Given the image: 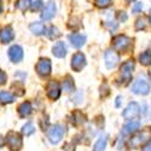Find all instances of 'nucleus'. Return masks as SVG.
I'll list each match as a JSON object with an SVG mask.
<instances>
[{"label": "nucleus", "instance_id": "obj_1", "mask_svg": "<svg viewBox=\"0 0 151 151\" xmlns=\"http://www.w3.org/2000/svg\"><path fill=\"white\" fill-rule=\"evenodd\" d=\"M150 83L144 78H138L132 85V92L138 96H146L150 93Z\"/></svg>", "mask_w": 151, "mask_h": 151}, {"label": "nucleus", "instance_id": "obj_2", "mask_svg": "<svg viewBox=\"0 0 151 151\" xmlns=\"http://www.w3.org/2000/svg\"><path fill=\"white\" fill-rule=\"evenodd\" d=\"M134 62L132 59L124 62L123 64L121 65V69H120V75H121V81H123V83H128L131 80H132V74H133V70H134Z\"/></svg>", "mask_w": 151, "mask_h": 151}, {"label": "nucleus", "instance_id": "obj_3", "mask_svg": "<svg viewBox=\"0 0 151 151\" xmlns=\"http://www.w3.org/2000/svg\"><path fill=\"white\" fill-rule=\"evenodd\" d=\"M65 133V128L63 127L62 124H55L51 127V129H50L48 132V140L51 144L56 145L58 144L60 140H62V138L63 135H64Z\"/></svg>", "mask_w": 151, "mask_h": 151}, {"label": "nucleus", "instance_id": "obj_4", "mask_svg": "<svg viewBox=\"0 0 151 151\" xmlns=\"http://www.w3.org/2000/svg\"><path fill=\"white\" fill-rule=\"evenodd\" d=\"M6 143H7V145H9L11 151H18L23 145V140H22L21 135L18 133L14 132V131H11V132L7 133Z\"/></svg>", "mask_w": 151, "mask_h": 151}, {"label": "nucleus", "instance_id": "obj_5", "mask_svg": "<svg viewBox=\"0 0 151 151\" xmlns=\"http://www.w3.org/2000/svg\"><path fill=\"white\" fill-rule=\"evenodd\" d=\"M36 69V73L40 75V76L45 78V76H48L50 74L52 71V64H51V60L47 59V58H41L35 67Z\"/></svg>", "mask_w": 151, "mask_h": 151}, {"label": "nucleus", "instance_id": "obj_6", "mask_svg": "<svg viewBox=\"0 0 151 151\" xmlns=\"http://www.w3.org/2000/svg\"><path fill=\"white\" fill-rule=\"evenodd\" d=\"M139 115H140V106L135 102H131L122 112V116L126 120H133V119L138 117Z\"/></svg>", "mask_w": 151, "mask_h": 151}, {"label": "nucleus", "instance_id": "obj_7", "mask_svg": "<svg viewBox=\"0 0 151 151\" xmlns=\"http://www.w3.org/2000/svg\"><path fill=\"white\" fill-rule=\"evenodd\" d=\"M131 45V39L126 35H117L112 39V46L117 51H126Z\"/></svg>", "mask_w": 151, "mask_h": 151}, {"label": "nucleus", "instance_id": "obj_8", "mask_svg": "<svg viewBox=\"0 0 151 151\" xmlns=\"http://www.w3.org/2000/svg\"><path fill=\"white\" fill-rule=\"evenodd\" d=\"M86 65V57L82 52H76L71 58V68L75 71H81Z\"/></svg>", "mask_w": 151, "mask_h": 151}, {"label": "nucleus", "instance_id": "obj_9", "mask_svg": "<svg viewBox=\"0 0 151 151\" xmlns=\"http://www.w3.org/2000/svg\"><path fill=\"white\" fill-rule=\"evenodd\" d=\"M9 58L11 62L14 63H19L22 59H23V48L19 46V45H14L9 48Z\"/></svg>", "mask_w": 151, "mask_h": 151}, {"label": "nucleus", "instance_id": "obj_10", "mask_svg": "<svg viewBox=\"0 0 151 151\" xmlns=\"http://www.w3.org/2000/svg\"><path fill=\"white\" fill-rule=\"evenodd\" d=\"M119 63V55L112 51V50H108L105 52V65H106V69L111 70L114 69Z\"/></svg>", "mask_w": 151, "mask_h": 151}, {"label": "nucleus", "instance_id": "obj_11", "mask_svg": "<svg viewBox=\"0 0 151 151\" xmlns=\"http://www.w3.org/2000/svg\"><path fill=\"white\" fill-rule=\"evenodd\" d=\"M55 15H56V4H55V1H52V0H50L42 10L41 18L44 21H50L55 17Z\"/></svg>", "mask_w": 151, "mask_h": 151}, {"label": "nucleus", "instance_id": "obj_12", "mask_svg": "<svg viewBox=\"0 0 151 151\" xmlns=\"http://www.w3.org/2000/svg\"><path fill=\"white\" fill-rule=\"evenodd\" d=\"M15 39V33L11 27H4L0 29V41L3 44H9Z\"/></svg>", "mask_w": 151, "mask_h": 151}, {"label": "nucleus", "instance_id": "obj_13", "mask_svg": "<svg viewBox=\"0 0 151 151\" xmlns=\"http://www.w3.org/2000/svg\"><path fill=\"white\" fill-rule=\"evenodd\" d=\"M52 53L57 58H64L67 56V45L64 41H57L52 47Z\"/></svg>", "mask_w": 151, "mask_h": 151}, {"label": "nucleus", "instance_id": "obj_14", "mask_svg": "<svg viewBox=\"0 0 151 151\" xmlns=\"http://www.w3.org/2000/svg\"><path fill=\"white\" fill-rule=\"evenodd\" d=\"M47 96L51 99H53V100L59 98V96H60V87H59V85L56 81H51L48 83V86H47Z\"/></svg>", "mask_w": 151, "mask_h": 151}, {"label": "nucleus", "instance_id": "obj_15", "mask_svg": "<svg viewBox=\"0 0 151 151\" xmlns=\"http://www.w3.org/2000/svg\"><path fill=\"white\" fill-rule=\"evenodd\" d=\"M69 41H70V44H71L74 47L80 48V47H82V46L86 44V36L82 35V34L74 33V34H70V35H69Z\"/></svg>", "mask_w": 151, "mask_h": 151}, {"label": "nucleus", "instance_id": "obj_16", "mask_svg": "<svg viewBox=\"0 0 151 151\" xmlns=\"http://www.w3.org/2000/svg\"><path fill=\"white\" fill-rule=\"evenodd\" d=\"M140 127V123L138 121H129L128 123H126L122 128L123 134H132L134 132H137Z\"/></svg>", "mask_w": 151, "mask_h": 151}, {"label": "nucleus", "instance_id": "obj_17", "mask_svg": "<svg viewBox=\"0 0 151 151\" xmlns=\"http://www.w3.org/2000/svg\"><path fill=\"white\" fill-rule=\"evenodd\" d=\"M29 29L35 35H42V34L46 33V27H45V24L41 23V22H34V23H32L29 26Z\"/></svg>", "mask_w": 151, "mask_h": 151}, {"label": "nucleus", "instance_id": "obj_18", "mask_svg": "<svg viewBox=\"0 0 151 151\" xmlns=\"http://www.w3.org/2000/svg\"><path fill=\"white\" fill-rule=\"evenodd\" d=\"M106 144H108V135H100L94 143L92 151H105Z\"/></svg>", "mask_w": 151, "mask_h": 151}, {"label": "nucleus", "instance_id": "obj_19", "mask_svg": "<svg viewBox=\"0 0 151 151\" xmlns=\"http://www.w3.org/2000/svg\"><path fill=\"white\" fill-rule=\"evenodd\" d=\"M18 114L21 117H26L32 114V104L29 102H23L18 106Z\"/></svg>", "mask_w": 151, "mask_h": 151}, {"label": "nucleus", "instance_id": "obj_20", "mask_svg": "<svg viewBox=\"0 0 151 151\" xmlns=\"http://www.w3.org/2000/svg\"><path fill=\"white\" fill-rule=\"evenodd\" d=\"M146 139H147L146 134H145V133H142V134H138V135L133 137L132 139H131V142H129V144H131V146H133V147H138V146H140Z\"/></svg>", "mask_w": 151, "mask_h": 151}, {"label": "nucleus", "instance_id": "obj_21", "mask_svg": "<svg viewBox=\"0 0 151 151\" xmlns=\"http://www.w3.org/2000/svg\"><path fill=\"white\" fill-rule=\"evenodd\" d=\"M12 102H15V96H12L10 92L6 91H0V103L10 104Z\"/></svg>", "mask_w": 151, "mask_h": 151}, {"label": "nucleus", "instance_id": "obj_22", "mask_svg": "<svg viewBox=\"0 0 151 151\" xmlns=\"http://www.w3.org/2000/svg\"><path fill=\"white\" fill-rule=\"evenodd\" d=\"M139 62L143 65H151V51H144L139 56Z\"/></svg>", "mask_w": 151, "mask_h": 151}, {"label": "nucleus", "instance_id": "obj_23", "mask_svg": "<svg viewBox=\"0 0 151 151\" xmlns=\"http://www.w3.org/2000/svg\"><path fill=\"white\" fill-rule=\"evenodd\" d=\"M74 88H75L74 80L71 79V76H67V79L63 82V90L65 92H71V91H74Z\"/></svg>", "mask_w": 151, "mask_h": 151}, {"label": "nucleus", "instance_id": "obj_24", "mask_svg": "<svg viewBox=\"0 0 151 151\" xmlns=\"http://www.w3.org/2000/svg\"><path fill=\"white\" fill-rule=\"evenodd\" d=\"M34 132H35V127H34V124H33L32 122H27V123L22 127V133H23L24 135H27V137L32 135Z\"/></svg>", "mask_w": 151, "mask_h": 151}, {"label": "nucleus", "instance_id": "obj_25", "mask_svg": "<svg viewBox=\"0 0 151 151\" xmlns=\"http://www.w3.org/2000/svg\"><path fill=\"white\" fill-rule=\"evenodd\" d=\"M42 6V0H29V7L32 11H37Z\"/></svg>", "mask_w": 151, "mask_h": 151}, {"label": "nucleus", "instance_id": "obj_26", "mask_svg": "<svg viewBox=\"0 0 151 151\" xmlns=\"http://www.w3.org/2000/svg\"><path fill=\"white\" fill-rule=\"evenodd\" d=\"M48 30H50V32H46V33H47V35H48L50 39H52V40H53V39H57V37L60 35L59 30H58L56 27H51Z\"/></svg>", "mask_w": 151, "mask_h": 151}, {"label": "nucleus", "instance_id": "obj_27", "mask_svg": "<svg viewBox=\"0 0 151 151\" xmlns=\"http://www.w3.org/2000/svg\"><path fill=\"white\" fill-rule=\"evenodd\" d=\"M146 18L142 17V18H138L137 22H135V29L137 30H140V29H144L146 27Z\"/></svg>", "mask_w": 151, "mask_h": 151}, {"label": "nucleus", "instance_id": "obj_28", "mask_svg": "<svg viewBox=\"0 0 151 151\" xmlns=\"http://www.w3.org/2000/svg\"><path fill=\"white\" fill-rule=\"evenodd\" d=\"M16 6H17V9H19L22 11H26L29 7V0H17Z\"/></svg>", "mask_w": 151, "mask_h": 151}, {"label": "nucleus", "instance_id": "obj_29", "mask_svg": "<svg viewBox=\"0 0 151 151\" xmlns=\"http://www.w3.org/2000/svg\"><path fill=\"white\" fill-rule=\"evenodd\" d=\"M94 3L98 7H108L111 5L112 0H94Z\"/></svg>", "mask_w": 151, "mask_h": 151}, {"label": "nucleus", "instance_id": "obj_30", "mask_svg": "<svg viewBox=\"0 0 151 151\" xmlns=\"http://www.w3.org/2000/svg\"><path fill=\"white\" fill-rule=\"evenodd\" d=\"M143 7H144L143 3L137 1V3L133 5V7H132V12H133V14H138V12H140V11L143 10Z\"/></svg>", "mask_w": 151, "mask_h": 151}, {"label": "nucleus", "instance_id": "obj_31", "mask_svg": "<svg viewBox=\"0 0 151 151\" xmlns=\"http://www.w3.org/2000/svg\"><path fill=\"white\" fill-rule=\"evenodd\" d=\"M6 80H7V75H6V73H4L1 69H0V86H1V85H5V83H6Z\"/></svg>", "mask_w": 151, "mask_h": 151}, {"label": "nucleus", "instance_id": "obj_32", "mask_svg": "<svg viewBox=\"0 0 151 151\" xmlns=\"http://www.w3.org/2000/svg\"><path fill=\"white\" fill-rule=\"evenodd\" d=\"M119 18L122 21V22H124V21H127V15H126V12H123V11H121L120 14H119Z\"/></svg>", "mask_w": 151, "mask_h": 151}, {"label": "nucleus", "instance_id": "obj_33", "mask_svg": "<svg viewBox=\"0 0 151 151\" xmlns=\"http://www.w3.org/2000/svg\"><path fill=\"white\" fill-rule=\"evenodd\" d=\"M121 102H122V97H121V96H119V97L116 98L115 106H116V108H120V106H121Z\"/></svg>", "mask_w": 151, "mask_h": 151}, {"label": "nucleus", "instance_id": "obj_34", "mask_svg": "<svg viewBox=\"0 0 151 151\" xmlns=\"http://www.w3.org/2000/svg\"><path fill=\"white\" fill-rule=\"evenodd\" d=\"M143 151H151V143H149V144L143 149Z\"/></svg>", "mask_w": 151, "mask_h": 151}, {"label": "nucleus", "instance_id": "obj_35", "mask_svg": "<svg viewBox=\"0 0 151 151\" xmlns=\"http://www.w3.org/2000/svg\"><path fill=\"white\" fill-rule=\"evenodd\" d=\"M132 1H134V0H126V3H127V4H131Z\"/></svg>", "mask_w": 151, "mask_h": 151}, {"label": "nucleus", "instance_id": "obj_36", "mask_svg": "<svg viewBox=\"0 0 151 151\" xmlns=\"http://www.w3.org/2000/svg\"><path fill=\"white\" fill-rule=\"evenodd\" d=\"M149 76H150V80H151V70H150V73H149Z\"/></svg>", "mask_w": 151, "mask_h": 151}, {"label": "nucleus", "instance_id": "obj_37", "mask_svg": "<svg viewBox=\"0 0 151 151\" xmlns=\"http://www.w3.org/2000/svg\"><path fill=\"white\" fill-rule=\"evenodd\" d=\"M1 11H3V7H1V6H0V14H1Z\"/></svg>", "mask_w": 151, "mask_h": 151}, {"label": "nucleus", "instance_id": "obj_38", "mask_svg": "<svg viewBox=\"0 0 151 151\" xmlns=\"http://www.w3.org/2000/svg\"><path fill=\"white\" fill-rule=\"evenodd\" d=\"M150 19H151V10H150Z\"/></svg>", "mask_w": 151, "mask_h": 151}]
</instances>
